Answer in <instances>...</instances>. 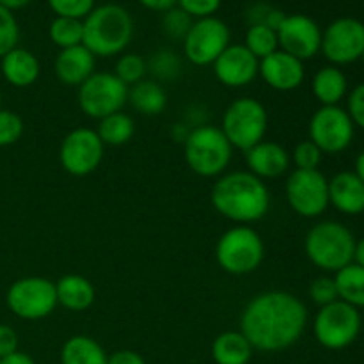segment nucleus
I'll return each mask as SVG.
<instances>
[{"instance_id":"obj_1","label":"nucleus","mask_w":364,"mask_h":364,"mask_svg":"<svg viewBox=\"0 0 364 364\" xmlns=\"http://www.w3.org/2000/svg\"><path fill=\"white\" fill-rule=\"evenodd\" d=\"M308 322L304 302L288 291H265L245 306L240 333L259 352H279L297 343Z\"/></svg>"},{"instance_id":"obj_2","label":"nucleus","mask_w":364,"mask_h":364,"mask_svg":"<svg viewBox=\"0 0 364 364\" xmlns=\"http://www.w3.org/2000/svg\"><path fill=\"white\" fill-rule=\"evenodd\" d=\"M212 205L220 215L233 223L251 224L269 212L270 194L267 185L249 171L224 174L212 188Z\"/></svg>"},{"instance_id":"obj_3","label":"nucleus","mask_w":364,"mask_h":364,"mask_svg":"<svg viewBox=\"0 0 364 364\" xmlns=\"http://www.w3.org/2000/svg\"><path fill=\"white\" fill-rule=\"evenodd\" d=\"M134 36L132 14L119 4L96 6L84 18L82 45L95 57H110L123 52Z\"/></svg>"},{"instance_id":"obj_4","label":"nucleus","mask_w":364,"mask_h":364,"mask_svg":"<svg viewBox=\"0 0 364 364\" xmlns=\"http://www.w3.org/2000/svg\"><path fill=\"white\" fill-rule=\"evenodd\" d=\"M304 249L313 265L326 272H338L354 262L355 238L341 223L323 220L308 231Z\"/></svg>"},{"instance_id":"obj_5","label":"nucleus","mask_w":364,"mask_h":364,"mask_svg":"<svg viewBox=\"0 0 364 364\" xmlns=\"http://www.w3.org/2000/svg\"><path fill=\"white\" fill-rule=\"evenodd\" d=\"M233 146L217 127H203L191 130L185 139V160L196 174L213 178L224 173L231 162Z\"/></svg>"},{"instance_id":"obj_6","label":"nucleus","mask_w":364,"mask_h":364,"mask_svg":"<svg viewBox=\"0 0 364 364\" xmlns=\"http://www.w3.org/2000/svg\"><path fill=\"white\" fill-rule=\"evenodd\" d=\"M215 256L220 269L233 276H244L255 272L262 265L265 245L252 228L237 226L219 238Z\"/></svg>"},{"instance_id":"obj_7","label":"nucleus","mask_w":364,"mask_h":364,"mask_svg":"<svg viewBox=\"0 0 364 364\" xmlns=\"http://www.w3.org/2000/svg\"><path fill=\"white\" fill-rule=\"evenodd\" d=\"M267 127L265 107L255 98H238L224 112L220 130L233 148L247 151L265 139Z\"/></svg>"},{"instance_id":"obj_8","label":"nucleus","mask_w":364,"mask_h":364,"mask_svg":"<svg viewBox=\"0 0 364 364\" xmlns=\"http://www.w3.org/2000/svg\"><path fill=\"white\" fill-rule=\"evenodd\" d=\"M313 331H315L316 341L329 350H341V348L350 347L361 333L359 309L340 299L322 306L313 323Z\"/></svg>"},{"instance_id":"obj_9","label":"nucleus","mask_w":364,"mask_h":364,"mask_svg":"<svg viewBox=\"0 0 364 364\" xmlns=\"http://www.w3.org/2000/svg\"><path fill=\"white\" fill-rule=\"evenodd\" d=\"M128 102V85H124L114 73L95 71L78 87V105L85 116L103 119L110 114L121 112Z\"/></svg>"},{"instance_id":"obj_10","label":"nucleus","mask_w":364,"mask_h":364,"mask_svg":"<svg viewBox=\"0 0 364 364\" xmlns=\"http://www.w3.org/2000/svg\"><path fill=\"white\" fill-rule=\"evenodd\" d=\"M7 308L21 320H41L57 306L55 283L46 277H21L7 290Z\"/></svg>"},{"instance_id":"obj_11","label":"nucleus","mask_w":364,"mask_h":364,"mask_svg":"<svg viewBox=\"0 0 364 364\" xmlns=\"http://www.w3.org/2000/svg\"><path fill=\"white\" fill-rule=\"evenodd\" d=\"M230 27L215 16L194 20L183 38L185 57L196 66H210L231 45Z\"/></svg>"},{"instance_id":"obj_12","label":"nucleus","mask_w":364,"mask_h":364,"mask_svg":"<svg viewBox=\"0 0 364 364\" xmlns=\"http://www.w3.org/2000/svg\"><path fill=\"white\" fill-rule=\"evenodd\" d=\"M287 199L301 217H318L329 206V181L318 169H295L287 181Z\"/></svg>"},{"instance_id":"obj_13","label":"nucleus","mask_w":364,"mask_h":364,"mask_svg":"<svg viewBox=\"0 0 364 364\" xmlns=\"http://www.w3.org/2000/svg\"><path fill=\"white\" fill-rule=\"evenodd\" d=\"M354 123L347 110L338 105L320 107L309 121V141L322 153H341L352 144Z\"/></svg>"},{"instance_id":"obj_14","label":"nucleus","mask_w":364,"mask_h":364,"mask_svg":"<svg viewBox=\"0 0 364 364\" xmlns=\"http://www.w3.org/2000/svg\"><path fill=\"white\" fill-rule=\"evenodd\" d=\"M105 144L91 128H75L64 137L59 149L60 166L71 176H87L95 173L103 159Z\"/></svg>"},{"instance_id":"obj_15","label":"nucleus","mask_w":364,"mask_h":364,"mask_svg":"<svg viewBox=\"0 0 364 364\" xmlns=\"http://www.w3.org/2000/svg\"><path fill=\"white\" fill-rule=\"evenodd\" d=\"M327 60L336 66L361 59L364 52V23L358 18H338L322 32V46Z\"/></svg>"},{"instance_id":"obj_16","label":"nucleus","mask_w":364,"mask_h":364,"mask_svg":"<svg viewBox=\"0 0 364 364\" xmlns=\"http://www.w3.org/2000/svg\"><path fill=\"white\" fill-rule=\"evenodd\" d=\"M277 41L279 50L304 63L320 52L322 28L308 14H287L277 28Z\"/></svg>"},{"instance_id":"obj_17","label":"nucleus","mask_w":364,"mask_h":364,"mask_svg":"<svg viewBox=\"0 0 364 364\" xmlns=\"http://www.w3.org/2000/svg\"><path fill=\"white\" fill-rule=\"evenodd\" d=\"M213 73L228 87H245L259 75V60L244 45H230L213 63Z\"/></svg>"},{"instance_id":"obj_18","label":"nucleus","mask_w":364,"mask_h":364,"mask_svg":"<svg viewBox=\"0 0 364 364\" xmlns=\"http://www.w3.org/2000/svg\"><path fill=\"white\" fill-rule=\"evenodd\" d=\"M259 75L276 91H294L304 82V63L290 53L277 50L259 60Z\"/></svg>"},{"instance_id":"obj_19","label":"nucleus","mask_w":364,"mask_h":364,"mask_svg":"<svg viewBox=\"0 0 364 364\" xmlns=\"http://www.w3.org/2000/svg\"><path fill=\"white\" fill-rule=\"evenodd\" d=\"M245 164L249 173L262 178H277L287 173L290 166V155L281 144L272 141H262L245 151Z\"/></svg>"},{"instance_id":"obj_20","label":"nucleus","mask_w":364,"mask_h":364,"mask_svg":"<svg viewBox=\"0 0 364 364\" xmlns=\"http://www.w3.org/2000/svg\"><path fill=\"white\" fill-rule=\"evenodd\" d=\"M95 66L96 57L84 45L60 50L53 63L57 78L64 85H78V87L95 73Z\"/></svg>"},{"instance_id":"obj_21","label":"nucleus","mask_w":364,"mask_h":364,"mask_svg":"<svg viewBox=\"0 0 364 364\" xmlns=\"http://www.w3.org/2000/svg\"><path fill=\"white\" fill-rule=\"evenodd\" d=\"M329 203L347 215L364 212V183L350 171L338 173L329 181Z\"/></svg>"},{"instance_id":"obj_22","label":"nucleus","mask_w":364,"mask_h":364,"mask_svg":"<svg viewBox=\"0 0 364 364\" xmlns=\"http://www.w3.org/2000/svg\"><path fill=\"white\" fill-rule=\"evenodd\" d=\"M2 75L13 87H28L41 73L38 57L25 48H13L2 57Z\"/></svg>"},{"instance_id":"obj_23","label":"nucleus","mask_w":364,"mask_h":364,"mask_svg":"<svg viewBox=\"0 0 364 364\" xmlns=\"http://www.w3.org/2000/svg\"><path fill=\"white\" fill-rule=\"evenodd\" d=\"M57 304L64 306L70 311H84L91 308L96 299V290L91 281L78 274L60 277L55 283Z\"/></svg>"},{"instance_id":"obj_24","label":"nucleus","mask_w":364,"mask_h":364,"mask_svg":"<svg viewBox=\"0 0 364 364\" xmlns=\"http://www.w3.org/2000/svg\"><path fill=\"white\" fill-rule=\"evenodd\" d=\"M252 350L255 348L240 331H228L213 340L212 358L217 364H249Z\"/></svg>"},{"instance_id":"obj_25","label":"nucleus","mask_w":364,"mask_h":364,"mask_svg":"<svg viewBox=\"0 0 364 364\" xmlns=\"http://www.w3.org/2000/svg\"><path fill=\"white\" fill-rule=\"evenodd\" d=\"M311 87L322 107L338 105L347 95V77L338 66H323L313 77Z\"/></svg>"},{"instance_id":"obj_26","label":"nucleus","mask_w":364,"mask_h":364,"mask_svg":"<svg viewBox=\"0 0 364 364\" xmlns=\"http://www.w3.org/2000/svg\"><path fill=\"white\" fill-rule=\"evenodd\" d=\"M109 355L102 345L89 336L70 338L60 350V364H107Z\"/></svg>"},{"instance_id":"obj_27","label":"nucleus","mask_w":364,"mask_h":364,"mask_svg":"<svg viewBox=\"0 0 364 364\" xmlns=\"http://www.w3.org/2000/svg\"><path fill=\"white\" fill-rule=\"evenodd\" d=\"M128 102L137 112L144 116H156L166 109L167 95L156 82L141 80L128 89Z\"/></svg>"},{"instance_id":"obj_28","label":"nucleus","mask_w":364,"mask_h":364,"mask_svg":"<svg viewBox=\"0 0 364 364\" xmlns=\"http://www.w3.org/2000/svg\"><path fill=\"white\" fill-rule=\"evenodd\" d=\"M338 299L354 308H364V269L350 263L334 276Z\"/></svg>"},{"instance_id":"obj_29","label":"nucleus","mask_w":364,"mask_h":364,"mask_svg":"<svg viewBox=\"0 0 364 364\" xmlns=\"http://www.w3.org/2000/svg\"><path fill=\"white\" fill-rule=\"evenodd\" d=\"M96 134L107 146H123L134 137L135 123L128 114L116 112L100 119Z\"/></svg>"},{"instance_id":"obj_30","label":"nucleus","mask_w":364,"mask_h":364,"mask_svg":"<svg viewBox=\"0 0 364 364\" xmlns=\"http://www.w3.org/2000/svg\"><path fill=\"white\" fill-rule=\"evenodd\" d=\"M48 36L53 45L59 46L60 50L82 45V41H84V20L55 16L50 23Z\"/></svg>"},{"instance_id":"obj_31","label":"nucleus","mask_w":364,"mask_h":364,"mask_svg":"<svg viewBox=\"0 0 364 364\" xmlns=\"http://www.w3.org/2000/svg\"><path fill=\"white\" fill-rule=\"evenodd\" d=\"M245 48L252 53L258 60L272 55L279 50V41H277V32L267 25H249L245 32Z\"/></svg>"},{"instance_id":"obj_32","label":"nucleus","mask_w":364,"mask_h":364,"mask_svg":"<svg viewBox=\"0 0 364 364\" xmlns=\"http://www.w3.org/2000/svg\"><path fill=\"white\" fill-rule=\"evenodd\" d=\"M148 64L137 53H124L119 57L116 64V77L123 82L124 85H135L137 82L144 80Z\"/></svg>"},{"instance_id":"obj_33","label":"nucleus","mask_w":364,"mask_h":364,"mask_svg":"<svg viewBox=\"0 0 364 364\" xmlns=\"http://www.w3.org/2000/svg\"><path fill=\"white\" fill-rule=\"evenodd\" d=\"M18 39H20V27L14 13L0 6V57L16 48Z\"/></svg>"},{"instance_id":"obj_34","label":"nucleus","mask_w":364,"mask_h":364,"mask_svg":"<svg viewBox=\"0 0 364 364\" xmlns=\"http://www.w3.org/2000/svg\"><path fill=\"white\" fill-rule=\"evenodd\" d=\"M55 16L84 20L96 7V0H46Z\"/></svg>"},{"instance_id":"obj_35","label":"nucleus","mask_w":364,"mask_h":364,"mask_svg":"<svg viewBox=\"0 0 364 364\" xmlns=\"http://www.w3.org/2000/svg\"><path fill=\"white\" fill-rule=\"evenodd\" d=\"M23 121L16 112L0 109V148L14 144L23 134Z\"/></svg>"},{"instance_id":"obj_36","label":"nucleus","mask_w":364,"mask_h":364,"mask_svg":"<svg viewBox=\"0 0 364 364\" xmlns=\"http://www.w3.org/2000/svg\"><path fill=\"white\" fill-rule=\"evenodd\" d=\"M192 23H194V18L188 16L178 6L164 13V31L167 32V36H171L174 39H183L187 36L188 28L192 27Z\"/></svg>"},{"instance_id":"obj_37","label":"nucleus","mask_w":364,"mask_h":364,"mask_svg":"<svg viewBox=\"0 0 364 364\" xmlns=\"http://www.w3.org/2000/svg\"><path fill=\"white\" fill-rule=\"evenodd\" d=\"M322 155L318 146L313 141H302L301 144L295 146L294 149V162L297 169L302 171H313L318 169L320 162H322Z\"/></svg>"},{"instance_id":"obj_38","label":"nucleus","mask_w":364,"mask_h":364,"mask_svg":"<svg viewBox=\"0 0 364 364\" xmlns=\"http://www.w3.org/2000/svg\"><path fill=\"white\" fill-rule=\"evenodd\" d=\"M309 297L313 299V302L320 306H327L331 302L338 301V290L336 283H334V277H316L315 281L309 287Z\"/></svg>"},{"instance_id":"obj_39","label":"nucleus","mask_w":364,"mask_h":364,"mask_svg":"<svg viewBox=\"0 0 364 364\" xmlns=\"http://www.w3.org/2000/svg\"><path fill=\"white\" fill-rule=\"evenodd\" d=\"M223 0H178L176 6L188 14L191 18L201 20L210 18L219 11Z\"/></svg>"},{"instance_id":"obj_40","label":"nucleus","mask_w":364,"mask_h":364,"mask_svg":"<svg viewBox=\"0 0 364 364\" xmlns=\"http://www.w3.org/2000/svg\"><path fill=\"white\" fill-rule=\"evenodd\" d=\"M348 116L352 123L364 130V84H359L348 96Z\"/></svg>"},{"instance_id":"obj_41","label":"nucleus","mask_w":364,"mask_h":364,"mask_svg":"<svg viewBox=\"0 0 364 364\" xmlns=\"http://www.w3.org/2000/svg\"><path fill=\"white\" fill-rule=\"evenodd\" d=\"M151 68L155 70V73L159 75V77H173V75L176 73L178 60L173 52H159L151 59Z\"/></svg>"},{"instance_id":"obj_42","label":"nucleus","mask_w":364,"mask_h":364,"mask_svg":"<svg viewBox=\"0 0 364 364\" xmlns=\"http://www.w3.org/2000/svg\"><path fill=\"white\" fill-rule=\"evenodd\" d=\"M18 350V336L13 327L0 323V359Z\"/></svg>"},{"instance_id":"obj_43","label":"nucleus","mask_w":364,"mask_h":364,"mask_svg":"<svg viewBox=\"0 0 364 364\" xmlns=\"http://www.w3.org/2000/svg\"><path fill=\"white\" fill-rule=\"evenodd\" d=\"M107 364H146V361L134 350H117L110 355Z\"/></svg>"},{"instance_id":"obj_44","label":"nucleus","mask_w":364,"mask_h":364,"mask_svg":"<svg viewBox=\"0 0 364 364\" xmlns=\"http://www.w3.org/2000/svg\"><path fill=\"white\" fill-rule=\"evenodd\" d=\"M141 6H144L149 11H159V13H166V11L176 7L178 0H139Z\"/></svg>"},{"instance_id":"obj_45","label":"nucleus","mask_w":364,"mask_h":364,"mask_svg":"<svg viewBox=\"0 0 364 364\" xmlns=\"http://www.w3.org/2000/svg\"><path fill=\"white\" fill-rule=\"evenodd\" d=\"M0 364H36L34 359L31 358L28 354L25 352H14V354L7 355V358L0 359Z\"/></svg>"},{"instance_id":"obj_46","label":"nucleus","mask_w":364,"mask_h":364,"mask_svg":"<svg viewBox=\"0 0 364 364\" xmlns=\"http://www.w3.org/2000/svg\"><path fill=\"white\" fill-rule=\"evenodd\" d=\"M32 0H0V6L6 7V9L9 11H18V9H23L25 6H28Z\"/></svg>"},{"instance_id":"obj_47","label":"nucleus","mask_w":364,"mask_h":364,"mask_svg":"<svg viewBox=\"0 0 364 364\" xmlns=\"http://www.w3.org/2000/svg\"><path fill=\"white\" fill-rule=\"evenodd\" d=\"M354 262H355V265L363 267V269H364V237L359 242H355Z\"/></svg>"},{"instance_id":"obj_48","label":"nucleus","mask_w":364,"mask_h":364,"mask_svg":"<svg viewBox=\"0 0 364 364\" xmlns=\"http://www.w3.org/2000/svg\"><path fill=\"white\" fill-rule=\"evenodd\" d=\"M355 174H358L359 180L364 183V151L358 156V160H355Z\"/></svg>"},{"instance_id":"obj_49","label":"nucleus","mask_w":364,"mask_h":364,"mask_svg":"<svg viewBox=\"0 0 364 364\" xmlns=\"http://www.w3.org/2000/svg\"><path fill=\"white\" fill-rule=\"evenodd\" d=\"M361 60H363V64H364V52H363V55H361Z\"/></svg>"}]
</instances>
